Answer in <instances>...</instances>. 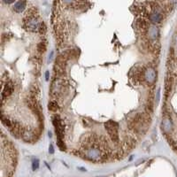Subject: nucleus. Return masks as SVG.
Masks as SVG:
<instances>
[{
    "mask_svg": "<svg viewBox=\"0 0 177 177\" xmlns=\"http://www.w3.org/2000/svg\"><path fill=\"white\" fill-rule=\"evenodd\" d=\"M1 121H2V124H3L4 126L7 127V128H11L13 126V121H12L8 117H6L4 114L1 115Z\"/></svg>",
    "mask_w": 177,
    "mask_h": 177,
    "instance_id": "obj_7",
    "label": "nucleus"
},
{
    "mask_svg": "<svg viewBox=\"0 0 177 177\" xmlns=\"http://www.w3.org/2000/svg\"><path fill=\"white\" fill-rule=\"evenodd\" d=\"M144 78L148 83H153L157 78L156 72H155V70L152 68H148L144 73Z\"/></svg>",
    "mask_w": 177,
    "mask_h": 177,
    "instance_id": "obj_3",
    "label": "nucleus"
},
{
    "mask_svg": "<svg viewBox=\"0 0 177 177\" xmlns=\"http://www.w3.org/2000/svg\"><path fill=\"white\" fill-rule=\"evenodd\" d=\"M38 31H39L41 34H44V33L46 32V26L44 25V23H41V24H40Z\"/></svg>",
    "mask_w": 177,
    "mask_h": 177,
    "instance_id": "obj_13",
    "label": "nucleus"
},
{
    "mask_svg": "<svg viewBox=\"0 0 177 177\" xmlns=\"http://www.w3.org/2000/svg\"><path fill=\"white\" fill-rule=\"evenodd\" d=\"M57 144H58L59 148L61 151H65V150H66V145H65V144H64L63 139H58Z\"/></svg>",
    "mask_w": 177,
    "mask_h": 177,
    "instance_id": "obj_12",
    "label": "nucleus"
},
{
    "mask_svg": "<svg viewBox=\"0 0 177 177\" xmlns=\"http://www.w3.org/2000/svg\"><path fill=\"white\" fill-rule=\"evenodd\" d=\"M25 26L27 27V29L32 32L38 31L39 26H40V22L38 20L37 16H36L35 12H29L27 14V17L25 18Z\"/></svg>",
    "mask_w": 177,
    "mask_h": 177,
    "instance_id": "obj_1",
    "label": "nucleus"
},
{
    "mask_svg": "<svg viewBox=\"0 0 177 177\" xmlns=\"http://www.w3.org/2000/svg\"><path fill=\"white\" fill-rule=\"evenodd\" d=\"M158 35V29L156 27H151L149 29V36L151 38V39H155L156 38Z\"/></svg>",
    "mask_w": 177,
    "mask_h": 177,
    "instance_id": "obj_8",
    "label": "nucleus"
},
{
    "mask_svg": "<svg viewBox=\"0 0 177 177\" xmlns=\"http://www.w3.org/2000/svg\"><path fill=\"white\" fill-rule=\"evenodd\" d=\"M45 50H46V43L44 42H40L37 45V51L40 53H43L45 52Z\"/></svg>",
    "mask_w": 177,
    "mask_h": 177,
    "instance_id": "obj_10",
    "label": "nucleus"
},
{
    "mask_svg": "<svg viewBox=\"0 0 177 177\" xmlns=\"http://www.w3.org/2000/svg\"><path fill=\"white\" fill-rule=\"evenodd\" d=\"M3 1H4L6 4H13L14 1H16V0H3Z\"/></svg>",
    "mask_w": 177,
    "mask_h": 177,
    "instance_id": "obj_16",
    "label": "nucleus"
},
{
    "mask_svg": "<svg viewBox=\"0 0 177 177\" xmlns=\"http://www.w3.org/2000/svg\"><path fill=\"white\" fill-rule=\"evenodd\" d=\"M26 6H27L26 0H19V1L16 2L15 5L13 6V10L16 13H21V12H23L25 10Z\"/></svg>",
    "mask_w": 177,
    "mask_h": 177,
    "instance_id": "obj_4",
    "label": "nucleus"
},
{
    "mask_svg": "<svg viewBox=\"0 0 177 177\" xmlns=\"http://www.w3.org/2000/svg\"><path fill=\"white\" fill-rule=\"evenodd\" d=\"M38 168H39V160L35 159V160H33V161H32V169H33L34 171H36V170H37Z\"/></svg>",
    "mask_w": 177,
    "mask_h": 177,
    "instance_id": "obj_11",
    "label": "nucleus"
},
{
    "mask_svg": "<svg viewBox=\"0 0 177 177\" xmlns=\"http://www.w3.org/2000/svg\"><path fill=\"white\" fill-rule=\"evenodd\" d=\"M45 80H46V81H49V72H48V71L45 73Z\"/></svg>",
    "mask_w": 177,
    "mask_h": 177,
    "instance_id": "obj_17",
    "label": "nucleus"
},
{
    "mask_svg": "<svg viewBox=\"0 0 177 177\" xmlns=\"http://www.w3.org/2000/svg\"><path fill=\"white\" fill-rule=\"evenodd\" d=\"M105 129L107 130L108 135L110 136L111 139H112L114 143L119 142V125L117 122L114 121H108L105 124Z\"/></svg>",
    "mask_w": 177,
    "mask_h": 177,
    "instance_id": "obj_2",
    "label": "nucleus"
},
{
    "mask_svg": "<svg viewBox=\"0 0 177 177\" xmlns=\"http://www.w3.org/2000/svg\"><path fill=\"white\" fill-rule=\"evenodd\" d=\"M162 128L166 133H170L173 129V124L170 119L166 118L162 121Z\"/></svg>",
    "mask_w": 177,
    "mask_h": 177,
    "instance_id": "obj_5",
    "label": "nucleus"
},
{
    "mask_svg": "<svg viewBox=\"0 0 177 177\" xmlns=\"http://www.w3.org/2000/svg\"><path fill=\"white\" fill-rule=\"evenodd\" d=\"M49 152H50V154H53L54 153V148H53L52 144H50V146H49Z\"/></svg>",
    "mask_w": 177,
    "mask_h": 177,
    "instance_id": "obj_15",
    "label": "nucleus"
},
{
    "mask_svg": "<svg viewBox=\"0 0 177 177\" xmlns=\"http://www.w3.org/2000/svg\"><path fill=\"white\" fill-rule=\"evenodd\" d=\"M13 91V87L12 84L10 83H6V85L5 86V88H3V91H2V99H4L5 98L9 97Z\"/></svg>",
    "mask_w": 177,
    "mask_h": 177,
    "instance_id": "obj_6",
    "label": "nucleus"
},
{
    "mask_svg": "<svg viewBox=\"0 0 177 177\" xmlns=\"http://www.w3.org/2000/svg\"><path fill=\"white\" fill-rule=\"evenodd\" d=\"M48 109L50 111H52V112H56V111L59 109V105H58L57 102H55V101L50 102L49 105H48Z\"/></svg>",
    "mask_w": 177,
    "mask_h": 177,
    "instance_id": "obj_9",
    "label": "nucleus"
},
{
    "mask_svg": "<svg viewBox=\"0 0 177 177\" xmlns=\"http://www.w3.org/2000/svg\"><path fill=\"white\" fill-rule=\"evenodd\" d=\"M76 1V0H62V2L66 5H72L74 4L75 2Z\"/></svg>",
    "mask_w": 177,
    "mask_h": 177,
    "instance_id": "obj_14",
    "label": "nucleus"
}]
</instances>
